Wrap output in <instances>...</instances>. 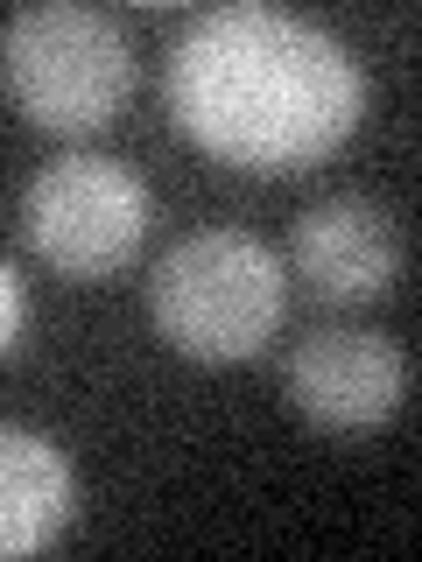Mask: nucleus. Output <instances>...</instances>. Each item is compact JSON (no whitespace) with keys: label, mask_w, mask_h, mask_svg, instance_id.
<instances>
[{"label":"nucleus","mask_w":422,"mask_h":562,"mask_svg":"<svg viewBox=\"0 0 422 562\" xmlns=\"http://www.w3.org/2000/svg\"><path fill=\"white\" fill-rule=\"evenodd\" d=\"M29 246L70 281H99L127 268L148 233V183L113 155H64L22 198Z\"/></svg>","instance_id":"nucleus-4"},{"label":"nucleus","mask_w":422,"mask_h":562,"mask_svg":"<svg viewBox=\"0 0 422 562\" xmlns=\"http://www.w3.org/2000/svg\"><path fill=\"white\" fill-rule=\"evenodd\" d=\"M289 268L324 303H374L401 274V225L366 198H324L296 218Z\"/></svg>","instance_id":"nucleus-6"},{"label":"nucleus","mask_w":422,"mask_h":562,"mask_svg":"<svg viewBox=\"0 0 422 562\" xmlns=\"http://www.w3.org/2000/svg\"><path fill=\"white\" fill-rule=\"evenodd\" d=\"M0 85L43 134H99L134 99V49L113 14L78 0H35L0 29Z\"/></svg>","instance_id":"nucleus-3"},{"label":"nucleus","mask_w":422,"mask_h":562,"mask_svg":"<svg viewBox=\"0 0 422 562\" xmlns=\"http://www.w3.org/2000/svg\"><path fill=\"white\" fill-rule=\"evenodd\" d=\"M289 401L316 429H380L409 401V359L387 330H352L324 324L289 351Z\"/></svg>","instance_id":"nucleus-5"},{"label":"nucleus","mask_w":422,"mask_h":562,"mask_svg":"<svg viewBox=\"0 0 422 562\" xmlns=\"http://www.w3.org/2000/svg\"><path fill=\"white\" fill-rule=\"evenodd\" d=\"M281 254L260 246L240 225H211L190 233L163 254V268L148 281L155 330L204 366H240L281 330Z\"/></svg>","instance_id":"nucleus-2"},{"label":"nucleus","mask_w":422,"mask_h":562,"mask_svg":"<svg viewBox=\"0 0 422 562\" xmlns=\"http://www.w3.org/2000/svg\"><path fill=\"white\" fill-rule=\"evenodd\" d=\"M22 316H29V303H22V274L0 260V351L22 338Z\"/></svg>","instance_id":"nucleus-8"},{"label":"nucleus","mask_w":422,"mask_h":562,"mask_svg":"<svg viewBox=\"0 0 422 562\" xmlns=\"http://www.w3.org/2000/svg\"><path fill=\"white\" fill-rule=\"evenodd\" d=\"M169 113L211 162L303 176L366 120V70L303 14L211 8L169 49Z\"/></svg>","instance_id":"nucleus-1"},{"label":"nucleus","mask_w":422,"mask_h":562,"mask_svg":"<svg viewBox=\"0 0 422 562\" xmlns=\"http://www.w3.org/2000/svg\"><path fill=\"white\" fill-rule=\"evenodd\" d=\"M70 520V464L29 429H0V555H35Z\"/></svg>","instance_id":"nucleus-7"}]
</instances>
